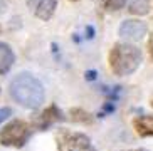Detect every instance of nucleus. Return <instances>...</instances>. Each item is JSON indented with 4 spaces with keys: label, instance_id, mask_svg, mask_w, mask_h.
Wrapping results in <instances>:
<instances>
[{
    "label": "nucleus",
    "instance_id": "f257e3e1",
    "mask_svg": "<svg viewBox=\"0 0 153 151\" xmlns=\"http://www.w3.org/2000/svg\"><path fill=\"white\" fill-rule=\"evenodd\" d=\"M10 96L27 109H37L44 102V86L29 72H20L10 82Z\"/></svg>",
    "mask_w": 153,
    "mask_h": 151
},
{
    "label": "nucleus",
    "instance_id": "f03ea898",
    "mask_svg": "<svg viewBox=\"0 0 153 151\" xmlns=\"http://www.w3.org/2000/svg\"><path fill=\"white\" fill-rule=\"evenodd\" d=\"M109 69L116 76H130L141 64V50L133 44L120 42L114 44L108 56Z\"/></svg>",
    "mask_w": 153,
    "mask_h": 151
},
{
    "label": "nucleus",
    "instance_id": "7ed1b4c3",
    "mask_svg": "<svg viewBox=\"0 0 153 151\" xmlns=\"http://www.w3.org/2000/svg\"><path fill=\"white\" fill-rule=\"evenodd\" d=\"M32 128L22 119H12L0 129V144L2 146L22 148L29 141Z\"/></svg>",
    "mask_w": 153,
    "mask_h": 151
},
{
    "label": "nucleus",
    "instance_id": "20e7f679",
    "mask_svg": "<svg viewBox=\"0 0 153 151\" xmlns=\"http://www.w3.org/2000/svg\"><path fill=\"white\" fill-rule=\"evenodd\" d=\"M59 151H96L89 136L69 129H61L57 133Z\"/></svg>",
    "mask_w": 153,
    "mask_h": 151
},
{
    "label": "nucleus",
    "instance_id": "39448f33",
    "mask_svg": "<svg viewBox=\"0 0 153 151\" xmlns=\"http://www.w3.org/2000/svg\"><path fill=\"white\" fill-rule=\"evenodd\" d=\"M146 30L148 27L143 20H136V19H128V20H123L121 25H120V36L126 40H133V42H138L146 36Z\"/></svg>",
    "mask_w": 153,
    "mask_h": 151
},
{
    "label": "nucleus",
    "instance_id": "423d86ee",
    "mask_svg": "<svg viewBox=\"0 0 153 151\" xmlns=\"http://www.w3.org/2000/svg\"><path fill=\"white\" fill-rule=\"evenodd\" d=\"M61 119H62V113H61V109H59L56 104H51L49 107H45L44 111H42L41 114L36 118L34 126H36L37 129L44 131V129L51 128V126H54L56 123H59Z\"/></svg>",
    "mask_w": 153,
    "mask_h": 151
},
{
    "label": "nucleus",
    "instance_id": "0eeeda50",
    "mask_svg": "<svg viewBox=\"0 0 153 151\" xmlns=\"http://www.w3.org/2000/svg\"><path fill=\"white\" fill-rule=\"evenodd\" d=\"M133 128H135L136 134L141 136V138L153 136V116H150V114L136 116L133 119Z\"/></svg>",
    "mask_w": 153,
    "mask_h": 151
},
{
    "label": "nucleus",
    "instance_id": "6e6552de",
    "mask_svg": "<svg viewBox=\"0 0 153 151\" xmlns=\"http://www.w3.org/2000/svg\"><path fill=\"white\" fill-rule=\"evenodd\" d=\"M15 62L14 50L9 44H5L0 40V74H7L10 71V67Z\"/></svg>",
    "mask_w": 153,
    "mask_h": 151
},
{
    "label": "nucleus",
    "instance_id": "1a4fd4ad",
    "mask_svg": "<svg viewBox=\"0 0 153 151\" xmlns=\"http://www.w3.org/2000/svg\"><path fill=\"white\" fill-rule=\"evenodd\" d=\"M56 0H41L36 7V15L41 20H49L56 12Z\"/></svg>",
    "mask_w": 153,
    "mask_h": 151
},
{
    "label": "nucleus",
    "instance_id": "9d476101",
    "mask_svg": "<svg viewBox=\"0 0 153 151\" xmlns=\"http://www.w3.org/2000/svg\"><path fill=\"white\" fill-rule=\"evenodd\" d=\"M152 0H131L128 5V12L133 15H146L150 12Z\"/></svg>",
    "mask_w": 153,
    "mask_h": 151
},
{
    "label": "nucleus",
    "instance_id": "9b49d317",
    "mask_svg": "<svg viewBox=\"0 0 153 151\" xmlns=\"http://www.w3.org/2000/svg\"><path fill=\"white\" fill-rule=\"evenodd\" d=\"M71 118H72V121L82 123V124H91V123H93V118H91L89 113L84 111V109H79V107L71 109Z\"/></svg>",
    "mask_w": 153,
    "mask_h": 151
},
{
    "label": "nucleus",
    "instance_id": "f8f14e48",
    "mask_svg": "<svg viewBox=\"0 0 153 151\" xmlns=\"http://www.w3.org/2000/svg\"><path fill=\"white\" fill-rule=\"evenodd\" d=\"M101 4L108 12H118L126 5V0H101Z\"/></svg>",
    "mask_w": 153,
    "mask_h": 151
},
{
    "label": "nucleus",
    "instance_id": "ddd939ff",
    "mask_svg": "<svg viewBox=\"0 0 153 151\" xmlns=\"http://www.w3.org/2000/svg\"><path fill=\"white\" fill-rule=\"evenodd\" d=\"M10 116H12V109H10V107H0V124H2L5 119H9Z\"/></svg>",
    "mask_w": 153,
    "mask_h": 151
},
{
    "label": "nucleus",
    "instance_id": "4468645a",
    "mask_svg": "<svg viewBox=\"0 0 153 151\" xmlns=\"http://www.w3.org/2000/svg\"><path fill=\"white\" fill-rule=\"evenodd\" d=\"M84 77H86V81H94L96 79V71H88L84 74Z\"/></svg>",
    "mask_w": 153,
    "mask_h": 151
},
{
    "label": "nucleus",
    "instance_id": "2eb2a0df",
    "mask_svg": "<svg viewBox=\"0 0 153 151\" xmlns=\"http://www.w3.org/2000/svg\"><path fill=\"white\" fill-rule=\"evenodd\" d=\"M39 2H41V0H27V7H29V9L36 10V7L39 5Z\"/></svg>",
    "mask_w": 153,
    "mask_h": 151
},
{
    "label": "nucleus",
    "instance_id": "dca6fc26",
    "mask_svg": "<svg viewBox=\"0 0 153 151\" xmlns=\"http://www.w3.org/2000/svg\"><path fill=\"white\" fill-rule=\"evenodd\" d=\"M86 32H88V36H86L88 39H93V37H94V29H93L91 25L86 27Z\"/></svg>",
    "mask_w": 153,
    "mask_h": 151
},
{
    "label": "nucleus",
    "instance_id": "f3484780",
    "mask_svg": "<svg viewBox=\"0 0 153 151\" xmlns=\"http://www.w3.org/2000/svg\"><path fill=\"white\" fill-rule=\"evenodd\" d=\"M130 151H146V150H143V148H140V150H130Z\"/></svg>",
    "mask_w": 153,
    "mask_h": 151
},
{
    "label": "nucleus",
    "instance_id": "a211bd4d",
    "mask_svg": "<svg viewBox=\"0 0 153 151\" xmlns=\"http://www.w3.org/2000/svg\"><path fill=\"white\" fill-rule=\"evenodd\" d=\"M150 104H152V106H153V98H152V101H150Z\"/></svg>",
    "mask_w": 153,
    "mask_h": 151
},
{
    "label": "nucleus",
    "instance_id": "6ab92c4d",
    "mask_svg": "<svg viewBox=\"0 0 153 151\" xmlns=\"http://www.w3.org/2000/svg\"><path fill=\"white\" fill-rule=\"evenodd\" d=\"M71 2H76V0H71Z\"/></svg>",
    "mask_w": 153,
    "mask_h": 151
}]
</instances>
